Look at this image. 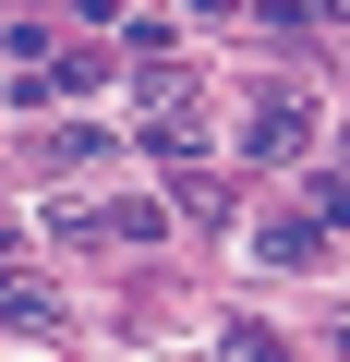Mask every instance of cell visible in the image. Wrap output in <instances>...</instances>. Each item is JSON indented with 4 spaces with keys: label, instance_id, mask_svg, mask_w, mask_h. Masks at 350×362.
Segmentation results:
<instances>
[{
    "label": "cell",
    "instance_id": "obj_1",
    "mask_svg": "<svg viewBox=\"0 0 350 362\" xmlns=\"http://www.w3.org/2000/svg\"><path fill=\"white\" fill-rule=\"evenodd\" d=\"M0 326H13V338H49V326H61V290L25 278V266H0Z\"/></svg>",
    "mask_w": 350,
    "mask_h": 362
},
{
    "label": "cell",
    "instance_id": "obj_2",
    "mask_svg": "<svg viewBox=\"0 0 350 362\" xmlns=\"http://www.w3.org/2000/svg\"><path fill=\"white\" fill-rule=\"evenodd\" d=\"M242 145H254V157H302V145H314V109H302V97H266Z\"/></svg>",
    "mask_w": 350,
    "mask_h": 362
},
{
    "label": "cell",
    "instance_id": "obj_3",
    "mask_svg": "<svg viewBox=\"0 0 350 362\" xmlns=\"http://www.w3.org/2000/svg\"><path fill=\"white\" fill-rule=\"evenodd\" d=\"M218 362H290V350H278L266 326H230V338H218Z\"/></svg>",
    "mask_w": 350,
    "mask_h": 362
}]
</instances>
